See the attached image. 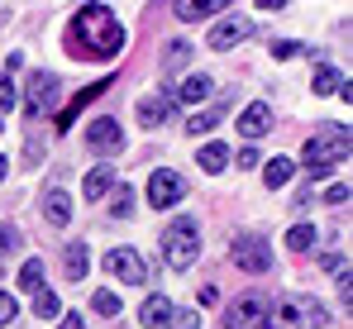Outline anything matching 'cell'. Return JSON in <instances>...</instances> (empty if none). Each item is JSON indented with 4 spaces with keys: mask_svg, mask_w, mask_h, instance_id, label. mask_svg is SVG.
<instances>
[{
    "mask_svg": "<svg viewBox=\"0 0 353 329\" xmlns=\"http://www.w3.org/2000/svg\"><path fill=\"white\" fill-rule=\"evenodd\" d=\"M67 53L91 57V62H110L124 53V24L115 19L110 5H81L67 24Z\"/></svg>",
    "mask_w": 353,
    "mask_h": 329,
    "instance_id": "6da1fadb",
    "label": "cell"
},
{
    "mask_svg": "<svg viewBox=\"0 0 353 329\" xmlns=\"http://www.w3.org/2000/svg\"><path fill=\"white\" fill-rule=\"evenodd\" d=\"M344 158H349V129H344V124H325V129L310 134L305 148H301V167L310 172V181H325Z\"/></svg>",
    "mask_w": 353,
    "mask_h": 329,
    "instance_id": "7a4b0ae2",
    "label": "cell"
},
{
    "mask_svg": "<svg viewBox=\"0 0 353 329\" xmlns=\"http://www.w3.org/2000/svg\"><path fill=\"white\" fill-rule=\"evenodd\" d=\"M325 320L330 315L315 296H282L277 306H268V329H320Z\"/></svg>",
    "mask_w": 353,
    "mask_h": 329,
    "instance_id": "3957f363",
    "label": "cell"
},
{
    "mask_svg": "<svg viewBox=\"0 0 353 329\" xmlns=\"http://www.w3.org/2000/svg\"><path fill=\"white\" fill-rule=\"evenodd\" d=\"M163 258H168V268H176V272L196 268V258H201V229H196L191 215L172 219V224L163 229Z\"/></svg>",
    "mask_w": 353,
    "mask_h": 329,
    "instance_id": "277c9868",
    "label": "cell"
},
{
    "mask_svg": "<svg viewBox=\"0 0 353 329\" xmlns=\"http://www.w3.org/2000/svg\"><path fill=\"white\" fill-rule=\"evenodd\" d=\"M225 329H268V296L263 291H243L225 310Z\"/></svg>",
    "mask_w": 353,
    "mask_h": 329,
    "instance_id": "5b68a950",
    "label": "cell"
},
{
    "mask_svg": "<svg viewBox=\"0 0 353 329\" xmlns=\"http://www.w3.org/2000/svg\"><path fill=\"white\" fill-rule=\"evenodd\" d=\"M234 268H243V272H268L272 268V248H268V239H258V234H243V239H234Z\"/></svg>",
    "mask_w": 353,
    "mask_h": 329,
    "instance_id": "8992f818",
    "label": "cell"
},
{
    "mask_svg": "<svg viewBox=\"0 0 353 329\" xmlns=\"http://www.w3.org/2000/svg\"><path fill=\"white\" fill-rule=\"evenodd\" d=\"M181 196H186V181H181L176 172L158 167V172L148 177V206H153V210H172Z\"/></svg>",
    "mask_w": 353,
    "mask_h": 329,
    "instance_id": "52a82bcc",
    "label": "cell"
},
{
    "mask_svg": "<svg viewBox=\"0 0 353 329\" xmlns=\"http://www.w3.org/2000/svg\"><path fill=\"white\" fill-rule=\"evenodd\" d=\"M53 106H58V77H53V72H34V77H29V96H24L29 119L48 114Z\"/></svg>",
    "mask_w": 353,
    "mask_h": 329,
    "instance_id": "ba28073f",
    "label": "cell"
},
{
    "mask_svg": "<svg viewBox=\"0 0 353 329\" xmlns=\"http://www.w3.org/2000/svg\"><path fill=\"white\" fill-rule=\"evenodd\" d=\"M105 272L119 277V281H129V286H139V281H148V263H143L134 248H110V253H105Z\"/></svg>",
    "mask_w": 353,
    "mask_h": 329,
    "instance_id": "9c48e42d",
    "label": "cell"
},
{
    "mask_svg": "<svg viewBox=\"0 0 353 329\" xmlns=\"http://www.w3.org/2000/svg\"><path fill=\"white\" fill-rule=\"evenodd\" d=\"M248 34H253V19H248V14H230V19H220V24L210 29V48H215V53H225V48L243 43Z\"/></svg>",
    "mask_w": 353,
    "mask_h": 329,
    "instance_id": "30bf717a",
    "label": "cell"
},
{
    "mask_svg": "<svg viewBox=\"0 0 353 329\" xmlns=\"http://www.w3.org/2000/svg\"><path fill=\"white\" fill-rule=\"evenodd\" d=\"M86 143H91L96 153H119V148H124V134H119V119H110V114H101V119H91V124H86Z\"/></svg>",
    "mask_w": 353,
    "mask_h": 329,
    "instance_id": "8fae6325",
    "label": "cell"
},
{
    "mask_svg": "<svg viewBox=\"0 0 353 329\" xmlns=\"http://www.w3.org/2000/svg\"><path fill=\"white\" fill-rule=\"evenodd\" d=\"M234 129L243 134V139H263V134L272 129V106H268V101H253V106L239 114V124H234Z\"/></svg>",
    "mask_w": 353,
    "mask_h": 329,
    "instance_id": "7c38bea8",
    "label": "cell"
},
{
    "mask_svg": "<svg viewBox=\"0 0 353 329\" xmlns=\"http://www.w3.org/2000/svg\"><path fill=\"white\" fill-rule=\"evenodd\" d=\"M215 10H230V0H176L172 14L181 24H196V19H210Z\"/></svg>",
    "mask_w": 353,
    "mask_h": 329,
    "instance_id": "4fadbf2b",
    "label": "cell"
},
{
    "mask_svg": "<svg viewBox=\"0 0 353 329\" xmlns=\"http://www.w3.org/2000/svg\"><path fill=\"white\" fill-rule=\"evenodd\" d=\"M210 91H215V81H210L205 72H191V77H186V81H181V86L172 91V101H186V106H201V101H205Z\"/></svg>",
    "mask_w": 353,
    "mask_h": 329,
    "instance_id": "5bb4252c",
    "label": "cell"
},
{
    "mask_svg": "<svg viewBox=\"0 0 353 329\" xmlns=\"http://www.w3.org/2000/svg\"><path fill=\"white\" fill-rule=\"evenodd\" d=\"M110 186H115V167L101 163V167H91V177L81 181V196H86V201H101V196H105Z\"/></svg>",
    "mask_w": 353,
    "mask_h": 329,
    "instance_id": "9a60e30c",
    "label": "cell"
},
{
    "mask_svg": "<svg viewBox=\"0 0 353 329\" xmlns=\"http://www.w3.org/2000/svg\"><path fill=\"white\" fill-rule=\"evenodd\" d=\"M172 310H176V306L168 301V296H148V301H143V310H139V320H143V329H163Z\"/></svg>",
    "mask_w": 353,
    "mask_h": 329,
    "instance_id": "2e32d148",
    "label": "cell"
},
{
    "mask_svg": "<svg viewBox=\"0 0 353 329\" xmlns=\"http://www.w3.org/2000/svg\"><path fill=\"white\" fill-rule=\"evenodd\" d=\"M105 86H115V81H96V86H86L81 96H72V106H67V110L58 114V129H72V119L81 114V106H91L96 96H105Z\"/></svg>",
    "mask_w": 353,
    "mask_h": 329,
    "instance_id": "e0dca14e",
    "label": "cell"
},
{
    "mask_svg": "<svg viewBox=\"0 0 353 329\" xmlns=\"http://www.w3.org/2000/svg\"><path fill=\"white\" fill-rule=\"evenodd\" d=\"M168 114H172V96H143V101H139V119H143L148 129H158Z\"/></svg>",
    "mask_w": 353,
    "mask_h": 329,
    "instance_id": "ac0fdd59",
    "label": "cell"
},
{
    "mask_svg": "<svg viewBox=\"0 0 353 329\" xmlns=\"http://www.w3.org/2000/svg\"><path fill=\"white\" fill-rule=\"evenodd\" d=\"M43 215H48V224H67V219H72V196H67V191H48V196H43Z\"/></svg>",
    "mask_w": 353,
    "mask_h": 329,
    "instance_id": "d6986e66",
    "label": "cell"
},
{
    "mask_svg": "<svg viewBox=\"0 0 353 329\" xmlns=\"http://www.w3.org/2000/svg\"><path fill=\"white\" fill-rule=\"evenodd\" d=\"M62 263H67V277H72V281H81V277L91 272V253H86V243H67Z\"/></svg>",
    "mask_w": 353,
    "mask_h": 329,
    "instance_id": "ffe728a7",
    "label": "cell"
},
{
    "mask_svg": "<svg viewBox=\"0 0 353 329\" xmlns=\"http://www.w3.org/2000/svg\"><path fill=\"white\" fill-rule=\"evenodd\" d=\"M196 163L205 167V172H225V167H230V148H225V143H205V148L196 153Z\"/></svg>",
    "mask_w": 353,
    "mask_h": 329,
    "instance_id": "44dd1931",
    "label": "cell"
},
{
    "mask_svg": "<svg viewBox=\"0 0 353 329\" xmlns=\"http://www.w3.org/2000/svg\"><path fill=\"white\" fill-rule=\"evenodd\" d=\"M292 172H296L292 158H268V167H263V181H268V186H287V181H292Z\"/></svg>",
    "mask_w": 353,
    "mask_h": 329,
    "instance_id": "7402d4cb",
    "label": "cell"
},
{
    "mask_svg": "<svg viewBox=\"0 0 353 329\" xmlns=\"http://www.w3.org/2000/svg\"><path fill=\"white\" fill-rule=\"evenodd\" d=\"M339 86H344V77H339L334 67H320V72H315V81H310V91H315V96H334Z\"/></svg>",
    "mask_w": 353,
    "mask_h": 329,
    "instance_id": "603a6c76",
    "label": "cell"
},
{
    "mask_svg": "<svg viewBox=\"0 0 353 329\" xmlns=\"http://www.w3.org/2000/svg\"><path fill=\"white\" fill-rule=\"evenodd\" d=\"M34 315H39V320H53V315H62L58 291H48V286H43V291H34Z\"/></svg>",
    "mask_w": 353,
    "mask_h": 329,
    "instance_id": "cb8c5ba5",
    "label": "cell"
},
{
    "mask_svg": "<svg viewBox=\"0 0 353 329\" xmlns=\"http://www.w3.org/2000/svg\"><path fill=\"white\" fill-rule=\"evenodd\" d=\"M315 239H320L315 224H296L292 234H287V248H292V253H305V248H315Z\"/></svg>",
    "mask_w": 353,
    "mask_h": 329,
    "instance_id": "d4e9b609",
    "label": "cell"
},
{
    "mask_svg": "<svg viewBox=\"0 0 353 329\" xmlns=\"http://www.w3.org/2000/svg\"><path fill=\"white\" fill-rule=\"evenodd\" d=\"M19 286H24V291H43V258H29V263L19 268Z\"/></svg>",
    "mask_w": 353,
    "mask_h": 329,
    "instance_id": "484cf974",
    "label": "cell"
},
{
    "mask_svg": "<svg viewBox=\"0 0 353 329\" xmlns=\"http://www.w3.org/2000/svg\"><path fill=\"white\" fill-rule=\"evenodd\" d=\"M220 114H225V110H201V114L186 119V129H191V134H210V129L220 124Z\"/></svg>",
    "mask_w": 353,
    "mask_h": 329,
    "instance_id": "4316f807",
    "label": "cell"
},
{
    "mask_svg": "<svg viewBox=\"0 0 353 329\" xmlns=\"http://www.w3.org/2000/svg\"><path fill=\"white\" fill-rule=\"evenodd\" d=\"M14 101H19V86H14V77H10V72H0V114H5V110H14Z\"/></svg>",
    "mask_w": 353,
    "mask_h": 329,
    "instance_id": "83f0119b",
    "label": "cell"
},
{
    "mask_svg": "<svg viewBox=\"0 0 353 329\" xmlns=\"http://www.w3.org/2000/svg\"><path fill=\"white\" fill-rule=\"evenodd\" d=\"M91 310H101V315H119V296H115V291H96V296H91Z\"/></svg>",
    "mask_w": 353,
    "mask_h": 329,
    "instance_id": "f1b7e54d",
    "label": "cell"
},
{
    "mask_svg": "<svg viewBox=\"0 0 353 329\" xmlns=\"http://www.w3.org/2000/svg\"><path fill=\"white\" fill-rule=\"evenodd\" d=\"M163 329H201V315H196V310H172Z\"/></svg>",
    "mask_w": 353,
    "mask_h": 329,
    "instance_id": "f546056e",
    "label": "cell"
},
{
    "mask_svg": "<svg viewBox=\"0 0 353 329\" xmlns=\"http://www.w3.org/2000/svg\"><path fill=\"white\" fill-rule=\"evenodd\" d=\"M110 210H115L119 219H129V215H134V191H129V186H119V196L110 201Z\"/></svg>",
    "mask_w": 353,
    "mask_h": 329,
    "instance_id": "4dcf8cb0",
    "label": "cell"
},
{
    "mask_svg": "<svg viewBox=\"0 0 353 329\" xmlns=\"http://www.w3.org/2000/svg\"><path fill=\"white\" fill-rule=\"evenodd\" d=\"M14 248H19V234H14L10 224H0V258H5V253H14Z\"/></svg>",
    "mask_w": 353,
    "mask_h": 329,
    "instance_id": "1f68e13d",
    "label": "cell"
},
{
    "mask_svg": "<svg viewBox=\"0 0 353 329\" xmlns=\"http://www.w3.org/2000/svg\"><path fill=\"white\" fill-rule=\"evenodd\" d=\"M10 320H14V296H10V291H0V329L10 325Z\"/></svg>",
    "mask_w": 353,
    "mask_h": 329,
    "instance_id": "d6a6232c",
    "label": "cell"
},
{
    "mask_svg": "<svg viewBox=\"0 0 353 329\" xmlns=\"http://www.w3.org/2000/svg\"><path fill=\"white\" fill-rule=\"evenodd\" d=\"M325 201H330V206H344V201H349V186H344V181H334V186L325 191Z\"/></svg>",
    "mask_w": 353,
    "mask_h": 329,
    "instance_id": "836d02e7",
    "label": "cell"
},
{
    "mask_svg": "<svg viewBox=\"0 0 353 329\" xmlns=\"http://www.w3.org/2000/svg\"><path fill=\"white\" fill-rule=\"evenodd\" d=\"M296 48H301V43H292V39H287V43H272V57H296Z\"/></svg>",
    "mask_w": 353,
    "mask_h": 329,
    "instance_id": "e575fe53",
    "label": "cell"
},
{
    "mask_svg": "<svg viewBox=\"0 0 353 329\" xmlns=\"http://www.w3.org/2000/svg\"><path fill=\"white\" fill-rule=\"evenodd\" d=\"M186 62V43H172V53H168V67H181Z\"/></svg>",
    "mask_w": 353,
    "mask_h": 329,
    "instance_id": "d590c367",
    "label": "cell"
},
{
    "mask_svg": "<svg viewBox=\"0 0 353 329\" xmlns=\"http://www.w3.org/2000/svg\"><path fill=\"white\" fill-rule=\"evenodd\" d=\"M258 163H263L258 148H243V153H239V167H258Z\"/></svg>",
    "mask_w": 353,
    "mask_h": 329,
    "instance_id": "8d00e7d4",
    "label": "cell"
},
{
    "mask_svg": "<svg viewBox=\"0 0 353 329\" xmlns=\"http://www.w3.org/2000/svg\"><path fill=\"white\" fill-rule=\"evenodd\" d=\"M62 329H81V315H67V320H62Z\"/></svg>",
    "mask_w": 353,
    "mask_h": 329,
    "instance_id": "74e56055",
    "label": "cell"
},
{
    "mask_svg": "<svg viewBox=\"0 0 353 329\" xmlns=\"http://www.w3.org/2000/svg\"><path fill=\"white\" fill-rule=\"evenodd\" d=\"M0 181H5V158H0Z\"/></svg>",
    "mask_w": 353,
    "mask_h": 329,
    "instance_id": "f35d334b",
    "label": "cell"
},
{
    "mask_svg": "<svg viewBox=\"0 0 353 329\" xmlns=\"http://www.w3.org/2000/svg\"><path fill=\"white\" fill-rule=\"evenodd\" d=\"M0 129H5V114H0Z\"/></svg>",
    "mask_w": 353,
    "mask_h": 329,
    "instance_id": "ab89813d",
    "label": "cell"
}]
</instances>
